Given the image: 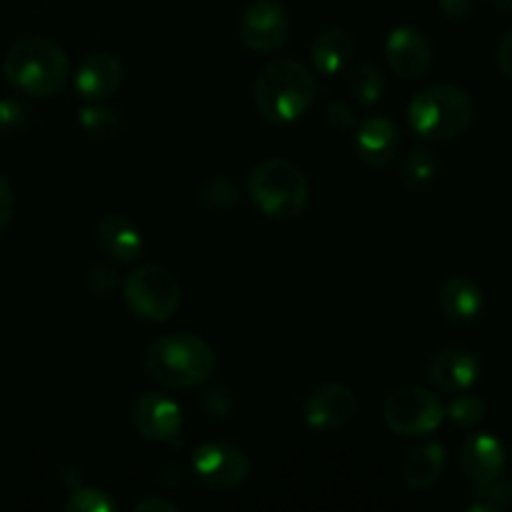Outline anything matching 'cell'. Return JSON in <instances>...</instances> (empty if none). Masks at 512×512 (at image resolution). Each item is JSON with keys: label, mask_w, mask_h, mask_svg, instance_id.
<instances>
[{"label": "cell", "mask_w": 512, "mask_h": 512, "mask_svg": "<svg viewBox=\"0 0 512 512\" xmlns=\"http://www.w3.org/2000/svg\"><path fill=\"white\" fill-rule=\"evenodd\" d=\"M318 98L313 70L295 58H275L260 70L253 85V103L260 118L288 125L303 118Z\"/></svg>", "instance_id": "obj_1"}, {"label": "cell", "mask_w": 512, "mask_h": 512, "mask_svg": "<svg viewBox=\"0 0 512 512\" xmlns=\"http://www.w3.org/2000/svg\"><path fill=\"white\" fill-rule=\"evenodd\" d=\"M215 370V353L203 338L190 333L160 335L148 345L145 373L170 390H190L208 383Z\"/></svg>", "instance_id": "obj_2"}, {"label": "cell", "mask_w": 512, "mask_h": 512, "mask_svg": "<svg viewBox=\"0 0 512 512\" xmlns=\"http://www.w3.org/2000/svg\"><path fill=\"white\" fill-rule=\"evenodd\" d=\"M475 120V103L458 85H430L418 90L408 103V123L428 143H450L468 133Z\"/></svg>", "instance_id": "obj_3"}, {"label": "cell", "mask_w": 512, "mask_h": 512, "mask_svg": "<svg viewBox=\"0 0 512 512\" xmlns=\"http://www.w3.org/2000/svg\"><path fill=\"white\" fill-rule=\"evenodd\" d=\"M3 73L13 88L33 98H50L65 88L70 60L58 43L48 38H25L10 45L3 58Z\"/></svg>", "instance_id": "obj_4"}, {"label": "cell", "mask_w": 512, "mask_h": 512, "mask_svg": "<svg viewBox=\"0 0 512 512\" xmlns=\"http://www.w3.org/2000/svg\"><path fill=\"white\" fill-rule=\"evenodd\" d=\"M248 193L255 208L275 220H295L310 203V183L300 165L285 158H268L248 175Z\"/></svg>", "instance_id": "obj_5"}, {"label": "cell", "mask_w": 512, "mask_h": 512, "mask_svg": "<svg viewBox=\"0 0 512 512\" xmlns=\"http://www.w3.org/2000/svg\"><path fill=\"white\" fill-rule=\"evenodd\" d=\"M123 298L138 318L165 323L180 308V283L163 265H140L125 278Z\"/></svg>", "instance_id": "obj_6"}, {"label": "cell", "mask_w": 512, "mask_h": 512, "mask_svg": "<svg viewBox=\"0 0 512 512\" xmlns=\"http://www.w3.org/2000/svg\"><path fill=\"white\" fill-rule=\"evenodd\" d=\"M383 418L393 433L415 438L428 435L443 425L445 408L440 398L420 385H403L393 390L383 405Z\"/></svg>", "instance_id": "obj_7"}, {"label": "cell", "mask_w": 512, "mask_h": 512, "mask_svg": "<svg viewBox=\"0 0 512 512\" xmlns=\"http://www.w3.org/2000/svg\"><path fill=\"white\" fill-rule=\"evenodd\" d=\"M193 473L205 488L233 490L250 475V458L233 443H203L193 450Z\"/></svg>", "instance_id": "obj_8"}, {"label": "cell", "mask_w": 512, "mask_h": 512, "mask_svg": "<svg viewBox=\"0 0 512 512\" xmlns=\"http://www.w3.org/2000/svg\"><path fill=\"white\" fill-rule=\"evenodd\" d=\"M240 38L253 53L270 55L290 38V15L278 0H255L240 18Z\"/></svg>", "instance_id": "obj_9"}, {"label": "cell", "mask_w": 512, "mask_h": 512, "mask_svg": "<svg viewBox=\"0 0 512 512\" xmlns=\"http://www.w3.org/2000/svg\"><path fill=\"white\" fill-rule=\"evenodd\" d=\"M135 433L148 443H173L183 430V410L170 395L165 393H143L135 398L130 410Z\"/></svg>", "instance_id": "obj_10"}, {"label": "cell", "mask_w": 512, "mask_h": 512, "mask_svg": "<svg viewBox=\"0 0 512 512\" xmlns=\"http://www.w3.org/2000/svg\"><path fill=\"white\" fill-rule=\"evenodd\" d=\"M358 413V398L350 385L323 383L308 395L303 408L305 425L313 430H338Z\"/></svg>", "instance_id": "obj_11"}, {"label": "cell", "mask_w": 512, "mask_h": 512, "mask_svg": "<svg viewBox=\"0 0 512 512\" xmlns=\"http://www.w3.org/2000/svg\"><path fill=\"white\" fill-rule=\"evenodd\" d=\"M385 58L395 75L413 80L428 73L433 63V45L413 25H398L385 40Z\"/></svg>", "instance_id": "obj_12"}, {"label": "cell", "mask_w": 512, "mask_h": 512, "mask_svg": "<svg viewBox=\"0 0 512 512\" xmlns=\"http://www.w3.org/2000/svg\"><path fill=\"white\" fill-rule=\"evenodd\" d=\"M458 465L463 478L473 488L500 480L505 470V445L495 435L478 433L470 435L458 455Z\"/></svg>", "instance_id": "obj_13"}, {"label": "cell", "mask_w": 512, "mask_h": 512, "mask_svg": "<svg viewBox=\"0 0 512 512\" xmlns=\"http://www.w3.org/2000/svg\"><path fill=\"white\" fill-rule=\"evenodd\" d=\"M483 365L475 358L470 350L465 348H443L428 360V375L430 383L443 393H463L470 390L480 380Z\"/></svg>", "instance_id": "obj_14"}, {"label": "cell", "mask_w": 512, "mask_h": 512, "mask_svg": "<svg viewBox=\"0 0 512 512\" xmlns=\"http://www.w3.org/2000/svg\"><path fill=\"white\" fill-rule=\"evenodd\" d=\"M75 90L85 100H108L123 85V65L110 53H90L75 68Z\"/></svg>", "instance_id": "obj_15"}, {"label": "cell", "mask_w": 512, "mask_h": 512, "mask_svg": "<svg viewBox=\"0 0 512 512\" xmlns=\"http://www.w3.org/2000/svg\"><path fill=\"white\" fill-rule=\"evenodd\" d=\"M355 153L370 168H388L400 153V130L383 115H370L355 130Z\"/></svg>", "instance_id": "obj_16"}, {"label": "cell", "mask_w": 512, "mask_h": 512, "mask_svg": "<svg viewBox=\"0 0 512 512\" xmlns=\"http://www.w3.org/2000/svg\"><path fill=\"white\" fill-rule=\"evenodd\" d=\"M438 308L443 318L453 325H468L480 318L485 308L483 288L468 275H453L438 293Z\"/></svg>", "instance_id": "obj_17"}, {"label": "cell", "mask_w": 512, "mask_h": 512, "mask_svg": "<svg viewBox=\"0 0 512 512\" xmlns=\"http://www.w3.org/2000/svg\"><path fill=\"white\" fill-rule=\"evenodd\" d=\"M95 240H98V248L115 263H133L145 250L140 230L123 215H108L100 220Z\"/></svg>", "instance_id": "obj_18"}, {"label": "cell", "mask_w": 512, "mask_h": 512, "mask_svg": "<svg viewBox=\"0 0 512 512\" xmlns=\"http://www.w3.org/2000/svg\"><path fill=\"white\" fill-rule=\"evenodd\" d=\"M448 453L445 445L433 440V443L415 445L403 458V480L415 490H428L443 478Z\"/></svg>", "instance_id": "obj_19"}, {"label": "cell", "mask_w": 512, "mask_h": 512, "mask_svg": "<svg viewBox=\"0 0 512 512\" xmlns=\"http://www.w3.org/2000/svg\"><path fill=\"white\" fill-rule=\"evenodd\" d=\"M355 53V40L348 30L343 28H325L315 35L310 58L313 68L320 75H338L350 65Z\"/></svg>", "instance_id": "obj_20"}, {"label": "cell", "mask_w": 512, "mask_h": 512, "mask_svg": "<svg viewBox=\"0 0 512 512\" xmlns=\"http://www.w3.org/2000/svg\"><path fill=\"white\" fill-rule=\"evenodd\" d=\"M348 88L360 105H375L383 98L388 80H385V73L380 70L378 63L363 60V63H355L350 68Z\"/></svg>", "instance_id": "obj_21"}, {"label": "cell", "mask_w": 512, "mask_h": 512, "mask_svg": "<svg viewBox=\"0 0 512 512\" xmlns=\"http://www.w3.org/2000/svg\"><path fill=\"white\" fill-rule=\"evenodd\" d=\"M438 168H440V160L433 150L423 148V145L413 148L403 160L405 188L413 190V193H420V190L430 188L433 180L438 178Z\"/></svg>", "instance_id": "obj_22"}, {"label": "cell", "mask_w": 512, "mask_h": 512, "mask_svg": "<svg viewBox=\"0 0 512 512\" xmlns=\"http://www.w3.org/2000/svg\"><path fill=\"white\" fill-rule=\"evenodd\" d=\"M80 128L90 135L93 140L100 143H108V140L118 138L120 128H123V120L115 110L103 108V105H85L78 115Z\"/></svg>", "instance_id": "obj_23"}, {"label": "cell", "mask_w": 512, "mask_h": 512, "mask_svg": "<svg viewBox=\"0 0 512 512\" xmlns=\"http://www.w3.org/2000/svg\"><path fill=\"white\" fill-rule=\"evenodd\" d=\"M485 400L478 398L473 393H460L450 400V405L445 408V418H450V423L458 425V428H475L478 423H483L485 418Z\"/></svg>", "instance_id": "obj_24"}, {"label": "cell", "mask_w": 512, "mask_h": 512, "mask_svg": "<svg viewBox=\"0 0 512 512\" xmlns=\"http://www.w3.org/2000/svg\"><path fill=\"white\" fill-rule=\"evenodd\" d=\"M512 505V485L495 480V483L478 485L473 500L468 503L470 512H503Z\"/></svg>", "instance_id": "obj_25"}, {"label": "cell", "mask_w": 512, "mask_h": 512, "mask_svg": "<svg viewBox=\"0 0 512 512\" xmlns=\"http://www.w3.org/2000/svg\"><path fill=\"white\" fill-rule=\"evenodd\" d=\"M65 510L68 512H113V510H118V503L110 498L108 490L80 485V488L70 490L68 500H65Z\"/></svg>", "instance_id": "obj_26"}, {"label": "cell", "mask_w": 512, "mask_h": 512, "mask_svg": "<svg viewBox=\"0 0 512 512\" xmlns=\"http://www.w3.org/2000/svg\"><path fill=\"white\" fill-rule=\"evenodd\" d=\"M200 200L213 210H228L240 203V188L238 183L228 178H213L200 188Z\"/></svg>", "instance_id": "obj_27"}, {"label": "cell", "mask_w": 512, "mask_h": 512, "mask_svg": "<svg viewBox=\"0 0 512 512\" xmlns=\"http://www.w3.org/2000/svg\"><path fill=\"white\" fill-rule=\"evenodd\" d=\"M198 408L205 418L225 420L233 410V395L225 385H208L198 393Z\"/></svg>", "instance_id": "obj_28"}, {"label": "cell", "mask_w": 512, "mask_h": 512, "mask_svg": "<svg viewBox=\"0 0 512 512\" xmlns=\"http://www.w3.org/2000/svg\"><path fill=\"white\" fill-rule=\"evenodd\" d=\"M33 115L23 100H0V135H18L30 125Z\"/></svg>", "instance_id": "obj_29"}, {"label": "cell", "mask_w": 512, "mask_h": 512, "mask_svg": "<svg viewBox=\"0 0 512 512\" xmlns=\"http://www.w3.org/2000/svg\"><path fill=\"white\" fill-rule=\"evenodd\" d=\"M88 288L93 295H110L115 288H118V273L115 268L105 263H95L90 265L88 270Z\"/></svg>", "instance_id": "obj_30"}, {"label": "cell", "mask_w": 512, "mask_h": 512, "mask_svg": "<svg viewBox=\"0 0 512 512\" xmlns=\"http://www.w3.org/2000/svg\"><path fill=\"white\" fill-rule=\"evenodd\" d=\"M328 123L330 128L340 130V133H348L355 125V110L348 103H343V100H338V103H333L328 108Z\"/></svg>", "instance_id": "obj_31"}, {"label": "cell", "mask_w": 512, "mask_h": 512, "mask_svg": "<svg viewBox=\"0 0 512 512\" xmlns=\"http://www.w3.org/2000/svg\"><path fill=\"white\" fill-rule=\"evenodd\" d=\"M15 215V195L10 180L0 173V233L10 225Z\"/></svg>", "instance_id": "obj_32"}, {"label": "cell", "mask_w": 512, "mask_h": 512, "mask_svg": "<svg viewBox=\"0 0 512 512\" xmlns=\"http://www.w3.org/2000/svg\"><path fill=\"white\" fill-rule=\"evenodd\" d=\"M478 0H440V10L450 20H468L475 13Z\"/></svg>", "instance_id": "obj_33"}, {"label": "cell", "mask_w": 512, "mask_h": 512, "mask_svg": "<svg viewBox=\"0 0 512 512\" xmlns=\"http://www.w3.org/2000/svg\"><path fill=\"white\" fill-rule=\"evenodd\" d=\"M498 68L505 78L512 80V30L498 45Z\"/></svg>", "instance_id": "obj_34"}, {"label": "cell", "mask_w": 512, "mask_h": 512, "mask_svg": "<svg viewBox=\"0 0 512 512\" xmlns=\"http://www.w3.org/2000/svg\"><path fill=\"white\" fill-rule=\"evenodd\" d=\"M133 510H138V512H178L180 508L175 503H170V500H163V498H143L140 503L133 505Z\"/></svg>", "instance_id": "obj_35"}, {"label": "cell", "mask_w": 512, "mask_h": 512, "mask_svg": "<svg viewBox=\"0 0 512 512\" xmlns=\"http://www.w3.org/2000/svg\"><path fill=\"white\" fill-rule=\"evenodd\" d=\"M83 480H85L83 468H65L63 473H60V485H63L68 493H70V490L80 488V485H83Z\"/></svg>", "instance_id": "obj_36"}, {"label": "cell", "mask_w": 512, "mask_h": 512, "mask_svg": "<svg viewBox=\"0 0 512 512\" xmlns=\"http://www.w3.org/2000/svg\"><path fill=\"white\" fill-rule=\"evenodd\" d=\"M493 5H498L500 10H508V13H512V0H490Z\"/></svg>", "instance_id": "obj_37"}]
</instances>
